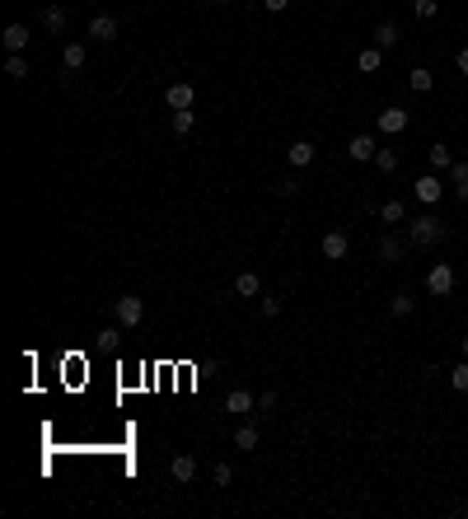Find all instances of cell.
Segmentation results:
<instances>
[{
  "instance_id": "obj_38",
  "label": "cell",
  "mask_w": 468,
  "mask_h": 519,
  "mask_svg": "<svg viewBox=\"0 0 468 519\" xmlns=\"http://www.w3.org/2000/svg\"><path fill=\"white\" fill-rule=\"evenodd\" d=\"M211 5H230V0H211Z\"/></svg>"
},
{
  "instance_id": "obj_13",
  "label": "cell",
  "mask_w": 468,
  "mask_h": 519,
  "mask_svg": "<svg viewBox=\"0 0 468 519\" xmlns=\"http://www.w3.org/2000/svg\"><path fill=\"white\" fill-rule=\"evenodd\" d=\"M234 290L244 295V300H257V295H262V276H257V271H239V276H234Z\"/></svg>"
},
{
  "instance_id": "obj_29",
  "label": "cell",
  "mask_w": 468,
  "mask_h": 519,
  "mask_svg": "<svg viewBox=\"0 0 468 519\" xmlns=\"http://www.w3.org/2000/svg\"><path fill=\"white\" fill-rule=\"evenodd\" d=\"M375 164L384 173H393V169H398V150H375Z\"/></svg>"
},
{
  "instance_id": "obj_37",
  "label": "cell",
  "mask_w": 468,
  "mask_h": 519,
  "mask_svg": "<svg viewBox=\"0 0 468 519\" xmlns=\"http://www.w3.org/2000/svg\"><path fill=\"white\" fill-rule=\"evenodd\" d=\"M464 361H468V337H464Z\"/></svg>"
},
{
  "instance_id": "obj_9",
  "label": "cell",
  "mask_w": 468,
  "mask_h": 519,
  "mask_svg": "<svg viewBox=\"0 0 468 519\" xmlns=\"http://www.w3.org/2000/svg\"><path fill=\"white\" fill-rule=\"evenodd\" d=\"M408 122H413V117L403 113V108H384V113H379V131H384V136H403V131H408Z\"/></svg>"
},
{
  "instance_id": "obj_23",
  "label": "cell",
  "mask_w": 468,
  "mask_h": 519,
  "mask_svg": "<svg viewBox=\"0 0 468 519\" xmlns=\"http://www.w3.org/2000/svg\"><path fill=\"white\" fill-rule=\"evenodd\" d=\"M5 75H10V80H28V61H23V52H10V57H5Z\"/></svg>"
},
{
  "instance_id": "obj_25",
  "label": "cell",
  "mask_w": 468,
  "mask_h": 519,
  "mask_svg": "<svg viewBox=\"0 0 468 519\" xmlns=\"http://www.w3.org/2000/svg\"><path fill=\"white\" fill-rule=\"evenodd\" d=\"M192 122H197V117H192V108H179V113L169 117V126H174V136H188V131H192Z\"/></svg>"
},
{
  "instance_id": "obj_33",
  "label": "cell",
  "mask_w": 468,
  "mask_h": 519,
  "mask_svg": "<svg viewBox=\"0 0 468 519\" xmlns=\"http://www.w3.org/2000/svg\"><path fill=\"white\" fill-rule=\"evenodd\" d=\"M267 412H277V393H262V398H257V417H267Z\"/></svg>"
},
{
  "instance_id": "obj_15",
  "label": "cell",
  "mask_w": 468,
  "mask_h": 519,
  "mask_svg": "<svg viewBox=\"0 0 468 519\" xmlns=\"http://www.w3.org/2000/svg\"><path fill=\"white\" fill-rule=\"evenodd\" d=\"M398 38H403V28H398L393 19H384V23L375 28V47H379V52H389V47H398Z\"/></svg>"
},
{
  "instance_id": "obj_31",
  "label": "cell",
  "mask_w": 468,
  "mask_h": 519,
  "mask_svg": "<svg viewBox=\"0 0 468 519\" xmlns=\"http://www.w3.org/2000/svg\"><path fill=\"white\" fill-rule=\"evenodd\" d=\"M257 300H262V314H267V318H277V314H281V295H267V290H262Z\"/></svg>"
},
{
  "instance_id": "obj_7",
  "label": "cell",
  "mask_w": 468,
  "mask_h": 519,
  "mask_svg": "<svg viewBox=\"0 0 468 519\" xmlns=\"http://www.w3.org/2000/svg\"><path fill=\"white\" fill-rule=\"evenodd\" d=\"M169 477H174L179 486H188L192 477H197V459H192V454H174V463H169Z\"/></svg>"
},
{
  "instance_id": "obj_36",
  "label": "cell",
  "mask_w": 468,
  "mask_h": 519,
  "mask_svg": "<svg viewBox=\"0 0 468 519\" xmlns=\"http://www.w3.org/2000/svg\"><path fill=\"white\" fill-rule=\"evenodd\" d=\"M454 66H459V75H468V47H464V52L454 57Z\"/></svg>"
},
{
  "instance_id": "obj_16",
  "label": "cell",
  "mask_w": 468,
  "mask_h": 519,
  "mask_svg": "<svg viewBox=\"0 0 468 519\" xmlns=\"http://www.w3.org/2000/svg\"><path fill=\"white\" fill-rule=\"evenodd\" d=\"M90 61V47L85 43H66V52H61V70H80Z\"/></svg>"
},
{
  "instance_id": "obj_32",
  "label": "cell",
  "mask_w": 468,
  "mask_h": 519,
  "mask_svg": "<svg viewBox=\"0 0 468 519\" xmlns=\"http://www.w3.org/2000/svg\"><path fill=\"white\" fill-rule=\"evenodd\" d=\"M211 477H216V486H230V482H234V468H230V463H216Z\"/></svg>"
},
{
  "instance_id": "obj_18",
  "label": "cell",
  "mask_w": 468,
  "mask_h": 519,
  "mask_svg": "<svg viewBox=\"0 0 468 519\" xmlns=\"http://www.w3.org/2000/svg\"><path fill=\"white\" fill-rule=\"evenodd\" d=\"M290 169H304V164H314V141H290Z\"/></svg>"
},
{
  "instance_id": "obj_22",
  "label": "cell",
  "mask_w": 468,
  "mask_h": 519,
  "mask_svg": "<svg viewBox=\"0 0 468 519\" xmlns=\"http://www.w3.org/2000/svg\"><path fill=\"white\" fill-rule=\"evenodd\" d=\"M408 84H413V89H417V94H431V84H435V75H431V70H426V66H413V70H408Z\"/></svg>"
},
{
  "instance_id": "obj_2",
  "label": "cell",
  "mask_w": 468,
  "mask_h": 519,
  "mask_svg": "<svg viewBox=\"0 0 468 519\" xmlns=\"http://www.w3.org/2000/svg\"><path fill=\"white\" fill-rule=\"evenodd\" d=\"M112 314H117V323H122V327H141L145 300H141V295H117V300H112Z\"/></svg>"
},
{
  "instance_id": "obj_27",
  "label": "cell",
  "mask_w": 468,
  "mask_h": 519,
  "mask_svg": "<svg viewBox=\"0 0 468 519\" xmlns=\"http://www.w3.org/2000/svg\"><path fill=\"white\" fill-rule=\"evenodd\" d=\"M389 314L393 318H408V314H413V295H393V300H389Z\"/></svg>"
},
{
  "instance_id": "obj_34",
  "label": "cell",
  "mask_w": 468,
  "mask_h": 519,
  "mask_svg": "<svg viewBox=\"0 0 468 519\" xmlns=\"http://www.w3.org/2000/svg\"><path fill=\"white\" fill-rule=\"evenodd\" d=\"M277 192H281V197H295V192H300V182L286 178V182H277Z\"/></svg>"
},
{
  "instance_id": "obj_14",
  "label": "cell",
  "mask_w": 468,
  "mask_h": 519,
  "mask_svg": "<svg viewBox=\"0 0 468 519\" xmlns=\"http://www.w3.org/2000/svg\"><path fill=\"white\" fill-rule=\"evenodd\" d=\"M426 159H431V169H435V173H450V169H454V155H450L445 141H435V146L426 150Z\"/></svg>"
},
{
  "instance_id": "obj_6",
  "label": "cell",
  "mask_w": 468,
  "mask_h": 519,
  "mask_svg": "<svg viewBox=\"0 0 468 519\" xmlns=\"http://www.w3.org/2000/svg\"><path fill=\"white\" fill-rule=\"evenodd\" d=\"M319 248H324V258H328V262H342L346 253H351V239H346L342 229H328V234H324V244H319Z\"/></svg>"
},
{
  "instance_id": "obj_20",
  "label": "cell",
  "mask_w": 468,
  "mask_h": 519,
  "mask_svg": "<svg viewBox=\"0 0 468 519\" xmlns=\"http://www.w3.org/2000/svg\"><path fill=\"white\" fill-rule=\"evenodd\" d=\"M43 28L47 33H66V10H61V5H47L43 10Z\"/></svg>"
},
{
  "instance_id": "obj_35",
  "label": "cell",
  "mask_w": 468,
  "mask_h": 519,
  "mask_svg": "<svg viewBox=\"0 0 468 519\" xmlns=\"http://www.w3.org/2000/svg\"><path fill=\"white\" fill-rule=\"evenodd\" d=\"M262 5H267L272 14H281V10H290V0H262Z\"/></svg>"
},
{
  "instance_id": "obj_17",
  "label": "cell",
  "mask_w": 468,
  "mask_h": 519,
  "mask_svg": "<svg viewBox=\"0 0 468 519\" xmlns=\"http://www.w3.org/2000/svg\"><path fill=\"white\" fill-rule=\"evenodd\" d=\"M379 66H384V52H379V47H361L356 52V70L361 75H375Z\"/></svg>"
},
{
  "instance_id": "obj_1",
  "label": "cell",
  "mask_w": 468,
  "mask_h": 519,
  "mask_svg": "<svg viewBox=\"0 0 468 519\" xmlns=\"http://www.w3.org/2000/svg\"><path fill=\"white\" fill-rule=\"evenodd\" d=\"M408 234H413L417 248H435L445 239V225H440V215H417L413 225H408Z\"/></svg>"
},
{
  "instance_id": "obj_11",
  "label": "cell",
  "mask_w": 468,
  "mask_h": 519,
  "mask_svg": "<svg viewBox=\"0 0 468 519\" xmlns=\"http://www.w3.org/2000/svg\"><path fill=\"white\" fill-rule=\"evenodd\" d=\"M225 412H234V417H253V393H248V388H230Z\"/></svg>"
},
{
  "instance_id": "obj_3",
  "label": "cell",
  "mask_w": 468,
  "mask_h": 519,
  "mask_svg": "<svg viewBox=\"0 0 468 519\" xmlns=\"http://www.w3.org/2000/svg\"><path fill=\"white\" fill-rule=\"evenodd\" d=\"M426 290H431L435 300H445V295H454V267H450V262H435V267L426 271Z\"/></svg>"
},
{
  "instance_id": "obj_21",
  "label": "cell",
  "mask_w": 468,
  "mask_h": 519,
  "mask_svg": "<svg viewBox=\"0 0 468 519\" xmlns=\"http://www.w3.org/2000/svg\"><path fill=\"white\" fill-rule=\"evenodd\" d=\"M379 220H384V225H408V206L403 202H384L379 206Z\"/></svg>"
},
{
  "instance_id": "obj_12",
  "label": "cell",
  "mask_w": 468,
  "mask_h": 519,
  "mask_svg": "<svg viewBox=\"0 0 468 519\" xmlns=\"http://www.w3.org/2000/svg\"><path fill=\"white\" fill-rule=\"evenodd\" d=\"M0 43L10 47V52H23V47H28V23H5Z\"/></svg>"
},
{
  "instance_id": "obj_26",
  "label": "cell",
  "mask_w": 468,
  "mask_h": 519,
  "mask_svg": "<svg viewBox=\"0 0 468 519\" xmlns=\"http://www.w3.org/2000/svg\"><path fill=\"white\" fill-rule=\"evenodd\" d=\"M379 258H384V262H398L403 258V244H398V239H379Z\"/></svg>"
},
{
  "instance_id": "obj_8",
  "label": "cell",
  "mask_w": 468,
  "mask_h": 519,
  "mask_svg": "<svg viewBox=\"0 0 468 519\" xmlns=\"http://www.w3.org/2000/svg\"><path fill=\"white\" fill-rule=\"evenodd\" d=\"M375 150H379V146H375V136H370V131H366V136H351V141H346V159H356V164L375 159Z\"/></svg>"
},
{
  "instance_id": "obj_24",
  "label": "cell",
  "mask_w": 468,
  "mask_h": 519,
  "mask_svg": "<svg viewBox=\"0 0 468 519\" xmlns=\"http://www.w3.org/2000/svg\"><path fill=\"white\" fill-rule=\"evenodd\" d=\"M234 444H239L244 454H253L257 449V426H239V430H234Z\"/></svg>"
},
{
  "instance_id": "obj_4",
  "label": "cell",
  "mask_w": 468,
  "mask_h": 519,
  "mask_svg": "<svg viewBox=\"0 0 468 519\" xmlns=\"http://www.w3.org/2000/svg\"><path fill=\"white\" fill-rule=\"evenodd\" d=\"M164 103H169V113H179V108H192V103H197V89H192L188 80H174V84L164 89Z\"/></svg>"
},
{
  "instance_id": "obj_19",
  "label": "cell",
  "mask_w": 468,
  "mask_h": 519,
  "mask_svg": "<svg viewBox=\"0 0 468 519\" xmlns=\"http://www.w3.org/2000/svg\"><path fill=\"white\" fill-rule=\"evenodd\" d=\"M450 192L468 202V164L464 159H454V169H450Z\"/></svg>"
},
{
  "instance_id": "obj_28",
  "label": "cell",
  "mask_w": 468,
  "mask_h": 519,
  "mask_svg": "<svg viewBox=\"0 0 468 519\" xmlns=\"http://www.w3.org/2000/svg\"><path fill=\"white\" fill-rule=\"evenodd\" d=\"M450 384H454L459 393H468V361H459L454 370H450Z\"/></svg>"
},
{
  "instance_id": "obj_10",
  "label": "cell",
  "mask_w": 468,
  "mask_h": 519,
  "mask_svg": "<svg viewBox=\"0 0 468 519\" xmlns=\"http://www.w3.org/2000/svg\"><path fill=\"white\" fill-rule=\"evenodd\" d=\"M90 38L94 43H112V38H117V19H112V14H94L90 19Z\"/></svg>"
},
{
  "instance_id": "obj_30",
  "label": "cell",
  "mask_w": 468,
  "mask_h": 519,
  "mask_svg": "<svg viewBox=\"0 0 468 519\" xmlns=\"http://www.w3.org/2000/svg\"><path fill=\"white\" fill-rule=\"evenodd\" d=\"M413 10H417V19H435L440 14V0H413Z\"/></svg>"
},
{
  "instance_id": "obj_5",
  "label": "cell",
  "mask_w": 468,
  "mask_h": 519,
  "mask_svg": "<svg viewBox=\"0 0 468 519\" xmlns=\"http://www.w3.org/2000/svg\"><path fill=\"white\" fill-rule=\"evenodd\" d=\"M445 187H450V182H440V173H426V178L413 182V192H417V202H422V206H435Z\"/></svg>"
}]
</instances>
